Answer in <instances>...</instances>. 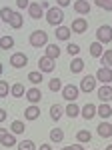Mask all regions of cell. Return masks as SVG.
<instances>
[{
    "mask_svg": "<svg viewBox=\"0 0 112 150\" xmlns=\"http://www.w3.org/2000/svg\"><path fill=\"white\" fill-rule=\"evenodd\" d=\"M62 20H64V12L62 8H58V6H50L48 10H46V22L50 24V26H62Z\"/></svg>",
    "mask_w": 112,
    "mask_h": 150,
    "instance_id": "obj_1",
    "label": "cell"
},
{
    "mask_svg": "<svg viewBox=\"0 0 112 150\" xmlns=\"http://www.w3.org/2000/svg\"><path fill=\"white\" fill-rule=\"evenodd\" d=\"M46 44H48V34L44 30H34L30 34V46L40 48V46H46Z\"/></svg>",
    "mask_w": 112,
    "mask_h": 150,
    "instance_id": "obj_2",
    "label": "cell"
},
{
    "mask_svg": "<svg viewBox=\"0 0 112 150\" xmlns=\"http://www.w3.org/2000/svg\"><path fill=\"white\" fill-rule=\"evenodd\" d=\"M112 40V26H100L98 30H96V42H100V44H108Z\"/></svg>",
    "mask_w": 112,
    "mask_h": 150,
    "instance_id": "obj_3",
    "label": "cell"
},
{
    "mask_svg": "<svg viewBox=\"0 0 112 150\" xmlns=\"http://www.w3.org/2000/svg\"><path fill=\"white\" fill-rule=\"evenodd\" d=\"M78 94H80V88H78V86H74V84L62 86V96H64V100H66V102H76Z\"/></svg>",
    "mask_w": 112,
    "mask_h": 150,
    "instance_id": "obj_4",
    "label": "cell"
},
{
    "mask_svg": "<svg viewBox=\"0 0 112 150\" xmlns=\"http://www.w3.org/2000/svg\"><path fill=\"white\" fill-rule=\"evenodd\" d=\"M28 64V56L24 52H14L10 56V66L12 68H24Z\"/></svg>",
    "mask_w": 112,
    "mask_h": 150,
    "instance_id": "obj_5",
    "label": "cell"
},
{
    "mask_svg": "<svg viewBox=\"0 0 112 150\" xmlns=\"http://www.w3.org/2000/svg\"><path fill=\"white\" fill-rule=\"evenodd\" d=\"M94 78L98 82H102V84H110L112 82V70L108 66H100V68L96 70V76Z\"/></svg>",
    "mask_w": 112,
    "mask_h": 150,
    "instance_id": "obj_6",
    "label": "cell"
},
{
    "mask_svg": "<svg viewBox=\"0 0 112 150\" xmlns=\"http://www.w3.org/2000/svg\"><path fill=\"white\" fill-rule=\"evenodd\" d=\"M28 14H30V18H34V20H40V18L44 16V8H42L38 2H30V6H28Z\"/></svg>",
    "mask_w": 112,
    "mask_h": 150,
    "instance_id": "obj_7",
    "label": "cell"
},
{
    "mask_svg": "<svg viewBox=\"0 0 112 150\" xmlns=\"http://www.w3.org/2000/svg\"><path fill=\"white\" fill-rule=\"evenodd\" d=\"M96 116V106L92 102H88L86 106H82L80 108V118H84V120H92Z\"/></svg>",
    "mask_w": 112,
    "mask_h": 150,
    "instance_id": "obj_8",
    "label": "cell"
},
{
    "mask_svg": "<svg viewBox=\"0 0 112 150\" xmlns=\"http://www.w3.org/2000/svg\"><path fill=\"white\" fill-rule=\"evenodd\" d=\"M38 70L40 72H52L54 70V60L48 56H40V60H38Z\"/></svg>",
    "mask_w": 112,
    "mask_h": 150,
    "instance_id": "obj_9",
    "label": "cell"
},
{
    "mask_svg": "<svg viewBox=\"0 0 112 150\" xmlns=\"http://www.w3.org/2000/svg\"><path fill=\"white\" fill-rule=\"evenodd\" d=\"M26 100L30 104H36L42 100V92H40V88H36V86H32V88H28L26 90Z\"/></svg>",
    "mask_w": 112,
    "mask_h": 150,
    "instance_id": "obj_10",
    "label": "cell"
},
{
    "mask_svg": "<svg viewBox=\"0 0 112 150\" xmlns=\"http://www.w3.org/2000/svg\"><path fill=\"white\" fill-rule=\"evenodd\" d=\"M96 88V78L94 76H84L82 82H80V90L82 92H92Z\"/></svg>",
    "mask_w": 112,
    "mask_h": 150,
    "instance_id": "obj_11",
    "label": "cell"
},
{
    "mask_svg": "<svg viewBox=\"0 0 112 150\" xmlns=\"http://www.w3.org/2000/svg\"><path fill=\"white\" fill-rule=\"evenodd\" d=\"M72 32H76V34H84L86 30H88V22L84 20V18H76V20H72V28H70Z\"/></svg>",
    "mask_w": 112,
    "mask_h": 150,
    "instance_id": "obj_12",
    "label": "cell"
},
{
    "mask_svg": "<svg viewBox=\"0 0 112 150\" xmlns=\"http://www.w3.org/2000/svg\"><path fill=\"white\" fill-rule=\"evenodd\" d=\"M98 98H100V102H110L112 100V86L102 84L100 88H98Z\"/></svg>",
    "mask_w": 112,
    "mask_h": 150,
    "instance_id": "obj_13",
    "label": "cell"
},
{
    "mask_svg": "<svg viewBox=\"0 0 112 150\" xmlns=\"http://www.w3.org/2000/svg\"><path fill=\"white\" fill-rule=\"evenodd\" d=\"M24 118H26V120H38V118H40V108H38L36 104H30V106L24 110Z\"/></svg>",
    "mask_w": 112,
    "mask_h": 150,
    "instance_id": "obj_14",
    "label": "cell"
},
{
    "mask_svg": "<svg viewBox=\"0 0 112 150\" xmlns=\"http://www.w3.org/2000/svg\"><path fill=\"white\" fill-rule=\"evenodd\" d=\"M96 132L100 134L102 138H110V136H112V124L104 120V122H100V124H98V128H96Z\"/></svg>",
    "mask_w": 112,
    "mask_h": 150,
    "instance_id": "obj_15",
    "label": "cell"
},
{
    "mask_svg": "<svg viewBox=\"0 0 112 150\" xmlns=\"http://www.w3.org/2000/svg\"><path fill=\"white\" fill-rule=\"evenodd\" d=\"M72 8L78 12V14L84 16V14H88V12H90V4H88V0H76V2L72 4Z\"/></svg>",
    "mask_w": 112,
    "mask_h": 150,
    "instance_id": "obj_16",
    "label": "cell"
},
{
    "mask_svg": "<svg viewBox=\"0 0 112 150\" xmlns=\"http://www.w3.org/2000/svg\"><path fill=\"white\" fill-rule=\"evenodd\" d=\"M82 70H84V60L78 58V56L72 58V60H70V72H72V74H80Z\"/></svg>",
    "mask_w": 112,
    "mask_h": 150,
    "instance_id": "obj_17",
    "label": "cell"
},
{
    "mask_svg": "<svg viewBox=\"0 0 112 150\" xmlns=\"http://www.w3.org/2000/svg\"><path fill=\"white\" fill-rule=\"evenodd\" d=\"M70 34H72V30L68 26H56V38L58 40H64L66 42L68 38H70Z\"/></svg>",
    "mask_w": 112,
    "mask_h": 150,
    "instance_id": "obj_18",
    "label": "cell"
},
{
    "mask_svg": "<svg viewBox=\"0 0 112 150\" xmlns=\"http://www.w3.org/2000/svg\"><path fill=\"white\" fill-rule=\"evenodd\" d=\"M96 114L100 116V118H110L112 114V108H110V104L108 102H102L98 108H96Z\"/></svg>",
    "mask_w": 112,
    "mask_h": 150,
    "instance_id": "obj_19",
    "label": "cell"
},
{
    "mask_svg": "<svg viewBox=\"0 0 112 150\" xmlns=\"http://www.w3.org/2000/svg\"><path fill=\"white\" fill-rule=\"evenodd\" d=\"M66 116L68 118H78L80 116V108H78V104L76 102H68V106H66Z\"/></svg>",
    "mask_w": 112,
    "mask_h": 150,
    "instance_id": "obj_20",
    "label": "cell"
},
{
    "mask_svg": "<svg viewBox=\"0 0 112 150\" xmlns=\"http://www.w3.org/2000/svg\"><path fill=\"white\" fill-rule=\"evenodd\" d=\"M44 56H48V58H52V60H56V58L60 56V48L56 46V44H46Z\"/></svg>",
    "mask_w": 112,
    "mask_h": 150,
    "instance_id": "obj_21",
    "label": "cell"
},
{
    "mask_svg": "<svg viewBox=\"0 0 112 150\" xmlns=\"http://www.w3.org/2000/svg\"><path fill=\"white\" fill-rule=\"evenodd\" d=\"M12 16H14V10H12V8H8V6H4V8L0 10V20H2V22L10 24Z\"/></svg>",
    "mask_w": 112,
    "mask_h": 150,
    "instance_id": "obj_22",
    "label": "cell"
},
{
    "mask_svg": "<svg viewBox=\"0 0 112 150\" xmlns=\"http://www.w3.org/2000/svg\"><path fill=\"white\" fill-rule=\"evenodd\" d=\"M22 24H24L22 14H20V12H14V16H12V20H10V26L14 30H18V28H22Z\"/></svg>",
    "mask_w": 112,
    "mask_h": 150,
    "instance_id": "obj_23",
    "label": "cell"
},
{
    "mask_svg": "<svg viewBox=\"0 0 112 150\" xmlns=\"http://www.w3.org/2000/svg\"><path fill=\"white\" fill-rule=\"evenodd\" d=\"M90 54L94 58H100L102 54H104V48H102L100 42H92V44H90Z\"/></svg>",
    "mask_w": 112,
    "mask_h": 150,
    "instance_id": "obj_24",
    "label": "cell"
},
{
    "mask_svg": "<svg viewBox=\"0 0 112 150\" xmlns=\"http://www.w3.org/2000/svg\"><path fill=\"white\" fill-rule=\"evenodd\" d=\"M62 112H64V110H62V106H58V104H52V106H50V118H52L54 122L62 118Z\"/></svg>",
    "mask_w": 112,
    "mask_h": 150,
    "instance_id": "obj_25",
    "label": "cell"
},
{
    "mask_svg": "<svg viewBox=\"0 0 112 150\" xmlns=\"http://www.w3.org/2000/svg\"><path fill=\"white\" fill-rule=\"evenodd\" d=\"M0 48H2V50L14 48V38H12V36H2V38H0Z\"/></svg>",
    "mask_w": 112,
    "mask_h": 150,
    "instance_id": "obj_26",
    "label": "cell"
},
{
    "mask_svg": "<svg viewBox=\"0 0 112 150\" xmlns=\"http://www.w3.org/2000/svg\"><path fill=\"white\" fill-rule=\"evenodd\" d=\"M10 130H12V134H24L26 126H24V122H20V120H14L10 124Z\"/></svg>",
    "mask_w": 112,
    "mask_h": 150,
    "instance_id": "obj_27",
    "label": "cell"
},
{
    "mask_svg": "<svg viewBox=\"0 0 112 150\" xmlns=\"http://www.w3.org/2000/svg\"><path fill=\"white\" fill-rule=\"evenodd\" d=\"M28 80H30V84H40V82H42V72H40V70L28 72Z\"/></svg>",
    "mask_w": 112,
    "mask_h": 150,
    "instance_id": "obj_28",
    "label": "cell"
},
{
    "mask_svg": "<svg viewBox=\"0 0 112 150\" xmlns=\"http://www.w3.org/2000/svg\"><path fill=\"white\" fill-rule=\"evenodd\" d=\"M10 94L14 96V98H20V96L24 94V86L20 84V82H16V84H12V86H10Z\"/></svg>",
    "mask_w": 112,
    "mask_h": 150,
    "instance_id": "obj_29",
    "label": "cell"
},
{
    "mask_svg": "<svg viewBox=\"0 0 112 150\" xmlns=\"http://www.w3.org/2000/svg\"><path fill=\"white\" fill-rule=\"evenodd\" d=\"M100 62H102V66H112V48H108L100 56Z\"/></svg>",
    "mask_w": 112,
    "mask_h": 150,
    "instance_id": "obj_30",
    "label": "cell"
},
{
    "mask_svg": "<svg viewBox=\"0 0 112 150\" xmlns=\"http://www.w3.org/2000/svg\"><path fill=\"white\" fill-rule=\"evenodd\" d=\"M50 140H52V142H62V140H64V132H62L60 128H54V130L50 132Z\"/></svg>",
    "mask_w": 112,
    "mask_h": 150,
    "instance_id": "obj_31",
    "label": "cell"
},
{
    "mask_svg": "<svg viewBox=\"0 0 112 150\" xmlns=\"http://www.w3.org/2000/svg\"><path fill=\"white\" fill-rule=\"evenodd\" d=\"M76 138H78V142H90L92 140V134H90L88 130H78L76 132Z\"/></svg>",
    "mask_w": 112,
    "mask_h": 150,
    "instance_id": "obj_32",
    "label": "cell"
},
{
    "mask_svg": "<svg viewBox=\"0 0 112 150\" xmlns=\"http://www.w3.org/2000/svg\"><path fill=\"white\" fill-rule=\"evenodd\" d=\"M16 148L18 150H36V146H34L32 140H22V142L16 144Z\"/></svg>",
    "mask_w": 112,
    "mask_h": 150,
    "instance_id": "obj_33",
    "label": "cell"
},
{
    "mask_svg": "<svg viewBox=\"0 0 112 150\" xmlns=\"http://www.w3.org/2000/svg\"><path fill=\"white\" fill-rule=\"evenodd\" d=\"M2 144H4L6 148H10V146H16V144H18V142H16V134H8L6 138L2 140Z\"/></svg>",
    "mask_w": 112,
    "mask_h": 150,
    "instance_id": "obj_34",
    "label": "cell"
},
{
    "mask_svg": "<svg viewBox=\"0 0 112 150\" xmlns=\"http://www.w3.org/2000/svg\"><path fill=\"white\" fill-rule=\"evenodd\" d=\"M48 88H50L52 92H56V90H60V88H62V82H60V78H52V80L48 82Z\"/></svg>",
    "mask_w": 112,
    "mask_h": 150,
    "instance_id": "obj_35",
    "label": "cell"
},
{
    "mask_svg": "<svg viewBox=\"0 0 112 150\" xmlns=\"http://www.w3.org/2000/svg\"><path fill=\"white\" fill-rule=\"evenodd\" d=\"M8 92H10V86H8V82L0 80V98H6V96H8Z\"/></svg>",
    "mask_w": 112,
    "mask_h": 150,
    "instance_id": "obj_36",
    "label": "cell"
},
{
    "mask_svg": "<svg viewBox=\"0 0 112 150\" xmlns=\"http://www.w3.org/2000/svg\"><path fill=\"white\" fill-rule=\"evenodd\" d=\"M66 50H68V54H72V56L76 58V54L80 52V46H78V44H72V42H70V44L66 46Z\"/></svg>",
    "mask_w": 112,
    "mask_h": 150,
    "instance_id": "obj_37",
    "label": "cell"
},
{
    "mask_svg": "<svg viewBox=\"0 0 112 150\" xmlns=\"http://www.w3.org/2000/svg\"><path fill=\"white\" fill-rule=\"evenodd\" d=\"M16 6H18V8H28V6H30V0H16Z\"/></svg>",
    "mask_w": 112,
    "mask_h": 150,
    "instance_id": "obj_38",
    "label": "cell"
},
{
    "mask_svg": "<svg viewBox=\"0 0 112 150\" xmlns=\"http://www.w3.org/2000/svg\"><path fill=\"white\" fill-rule=\"evenodd\" d=\"M56 4H58V6H70L72 0H56Z\"/></svg>",
    "mask_w": 112,
    "mask_h": 150,
    "instance_id": "obj_39",
    "label": "cell"
},
{
    "mask_svg": "<svg viewBox=\"0 0 112 150\" xmlns=\"http://www.w3.org/2000/svg\"><path fill=\"white\" fill-rule=\"evenodd\" d=\"M6 118H8V114H6V110H4V108H0V122H4Z\"/></svg>",
    "mask_w": 112,
    "mask_h": 150,
    "instance_id": "obj_40",
    "label": "cell"
},
{
    "mask_svg": "<svg viewBox=\"0 0 112 150\" xmlns=\"http://www.w3.org/2000/svg\"><path fill=\"white\" fill-rule=\"evenodd\" d=\"M6 136H8V130H4V128H0V142H2V140L6 138Z\"/></svg>",
    "mask_w": 112,
    "mask_h": 150,
    "instance_id": "obj_41",
    "label": "cell"
},
{
    "mask_svg": "<svg viewBox=\"0 0 112 150\" xmlns=\"http://www.w3.org/2000/svg\"><path fill=\"white\" fill-rule=\"evenodd\" d=\"M94 4H96V6H100L102 10H104V4H106V0H94Z\"/></svg>",
    "mask_w": 112,
    "mask_h": 150,
    "instance_id": "obj_42",
    "label": "cell"
},
{
    "mask_svg": "<svg viewBox=\"0 0 112 150\" xmlns=\"http://www.w3.org/2000/svg\"><path fill=\"white\" fill-rule=\"evenodd\" d=\"M104 10H110V12H112V0H106V4H104Z\"/></svg>",
    "mask_w": 112,
    "mask_h": 150,
    "instance_id": "obj_43",
    "label": "cell"
},
{
    "mask_svg": "<svg viewBox=\"0 0 112 150\" xmlns=\"http://www.w3.org/2000/svg\"><path fill=\"white\" fill-rule=\"evenodd\" d=\"M70 150H84V148H82L80 144H72V146H70Z\"/></svg>",
    "mask_w": 112,
    "mask_h": 150,
    "instance_id": "obj_44",
    "label": "cell"
},
{
    "mask_svg": "<svg viewBox=\"0 0 112 150\" xmlns=\"http://www.w3.org/2000/svg\"><path fill=\"white\" fill-rule=\"evenodd\" d=\"M40 150H52V148H50V144H40Z\"/></svg>",
    "mask_w": 112,
    "mask_h": 150,
    "instance_id": "obj_45",
    "label": "cell"
},
{
    "mask_svg": "<svg viewBox=\"0 0 112 150\" xmlns=\"http://www.w3.org/2000/svg\"><path fill=\"white\" fill-rule=\"evenodd\" d=\"M104 150H112V144H110V146H106V148H104Z\"/></svg>",
    "mask_w": 112,
    "mask_h": 150,
    "instance_id": "obj_46",
    "label": "cell"
},
{
    "mask_svg": "<svg viewBox=\"0 0 112 150\" xmlns=\"http://www.w3.org/2000/svg\"><path fill=\"white\" fill-rule=\"evenodd\" d=\"M2 68H4V66H2V62H0V74H2Z\"/></svg>",
    "mask_w": 112,
    "mask_h": 150,
    "instance_id": "obj_47",
    "label": "cell"
},
{
    "mask_svg": "<svg viewBox=\"0 0 112 150\" xmlns=\"http://www.w3.org/2000/svg\"><path fill=\"white\" fill-rule=\"evenodd\" d=\"M62 150H70V146H66V148H62Z\"/></svg>",
    "mask_w": 112,
    "mask_h": 150,
    "instance_id": "obj_48",
    "label": "cell"
},
{
    "mask_svg": "<svg viewBox=\"0 0 112 150\" xmlns=\"http://www.w3.org/2000/svg\"><path fill=\"white\" fill-rule=\"evenodd\" d=\"M0 24H2V20H0Z\"/></svg>",
    "mask_w": 112,
    "mask_h": 150,
    "instance_id": "obj_49",
    "label": "cell"
}]
</instances>
